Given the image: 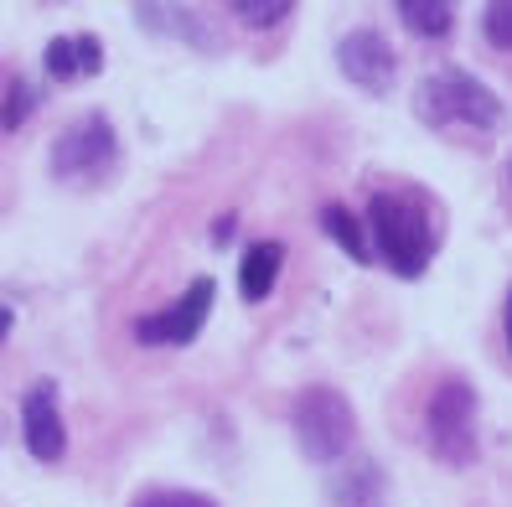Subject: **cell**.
I'll return each mask as SVG.
<instances>
[{
    "instance_id": "cell-1",
    "label": "cell",
    "mask_w": 512,
    "mask_h": 507,
    "mask_svg": "<svg viewBox=\"0 0 512 507\" xmlns=\"http://www.w3.org/2000/svg\"><path fill=\"white\" fill-rule=\"evenodd\" d=\"M368 228H373V254L404 280H419L435 259V223L419 192L378 187L368 197Z\"/></svg>"
},
{
    "instance_id": "cell-2",
    "label": "cell",
    "mask_w": 512,
    "mask_h": 507,
    "mask_svg": "<svg viewBox=\"0 0 512 507\" xmlns=\"http://www.w3.org/2000/svg\"><path fill=\"white\" fill-rule=\"evenodd\" d=\"M414 109L425 125H466V130H497L502 125V99L461 68L430 73L414 94Z\"/></svg>"
},
{
    "instance_id": "cell-3",
    "label": "cell",
    "mask_w": 512,
    "mask_h": 507,
    "mask_svg": "<svg viewBox=\"0 0 512 507\" xmlns=\"http://www.w3.org/2000/svg\"><path fill=\"white\" fill-rule=\"evenodd\" d=\"M119 161V135L104 114H83L52 140V176L68 187H99Z\"/></svg>"
},
{
    "instance_id": "cell-4",
    "label": "cell",
    "mask_w": 512,
    "mask_h": 507,
    "mask_svg": "<svg viewBox=\"0 0 512 507\" xmlns=\"http://www.w3.org/2000/svg\"><path fill=\"white\" fill-rule=\"evenodd\" d=\"M425 435L430 451L445 466H471L476 461V394L466 378H440L425 404Z\"/></svg>"
},
{
    "instance_id": "cell-5",
    "label": "cell",
    "mask_w": 512,
    "mask_h": 507,
    "mask_svg": "<svg viewBox=\"0 0 512 507\" xmlns=\"http://www.w3.org/2000/svg\"><path fill=\"white\" fill-rule=\"evenodd\" d=\"M352 404L337 389H306L295 399V440L311 461H337L342 451H352Z\"/></svg>"
},
{
    "instance_id": "cell-6",
    "label": "cell",
    "mask_w": 512,
    "mask_h": 507,
    "mask_svg": "<svg viewBox=\"0 0 512 507\" xmlns=\"http://www.w3.org/2000/svg\"><path fill=\"white\" fill-rule=\"evenodd\" d=\"M213 280H192L176 301L166 306V311H150V316H140L135 321V342H145V347H187V342H197V332L207 326V316H213Z\"/></svg>"
},
{
    "instance_id": "cell-7",
    "label": "cell",
    "mask_w": 512,
    "mask_h": 507,
    "mask_svg": "<svg viewBox=\"0 0 512 507\" xmlns=\"http://www.w3.org/2000/svg\"><path fill=\"white\" fill-rule=\"evenodd\" d=\"M21 440L37 461H57L68 451V430H63V409H57V383L52 378L26 389V399H21Z\"/></svg>"
},
{
    "instance_id": "cell-8",
    "label": "cell",
    "mask_w": 512,
    "mask_h": 507,
    "mask_svg": "<svg viewBox=\"0 0 512 507\" xmlns=\"http://www.w3.org/2000/svg\"><path fill=\"white\" fill-rule=\"evenodd\" d=\"M337 68L357 88H368V94H388V83H394V73H399V57H394V47H388V37L352 32L337 47Z\"/></svg>"
},
{
    "instance_id": "cell-9",
    "label": "cell",
    "mask_w": 512,
    "mask_h": 507,
    "mask_svg": "<svg viewBox=\"0 0 512 507\" xmlns=\"http://www.w3.org/2000/svg\"><path fill=\"white\" fill-rule=\"evenodd\" d=\"M42 68H47L52 78H94V73L104 68V47H99L94 32L57 37V42H47V52H42Z\"/></svg>"
},
{
    "instance_id": "cell-10",
    "label": "cell",
    "mask_w": 512,
    "mask_h": 507,
    "mask_svg": "<svg viewBox=\"0 0 512 507\" xmlns=\"http://www.w3.org/2000/svg\"><path fill=\"white\" fill-rule=\"evenodd\" d=\"M280 264H285V244H275V238H264V244H254L244 254V264H238V290H244V301H264V295L275 290Z\"/></svg>"
},
{
    "instance_id": "cell-11",
    "label": "cell",
    "mask_w": 512,
    "mask_h": 507,
    "mask_svg": "<svg viewBox=\"0 0 512 507\" xmlns=\"http://www.w3.org/2000/svg\"><path fill=\"white\" fill-rule=\"evenodd\" d=\"M321 228L342 244V254H352L357 264H368L373 259V244H368V233H363V223H357V213L352 207H342V202H331V207H321Z\"/></svg>"
},
{
    "instance_id": "cell-12",
    "label": "cell",
    "mask_w": 512,
    "mask_h": 507,
    "mask_svg": "<svg viewBox=\"0 0 512 507\" xmlns=\"http://www.w3.org/2000/svg\"><path fill=\"white\" fill-rule=\"evenodd\" d=\"M399 21L409 26L414 37H425V42H440V37H450V26H456V6H440V0H404L399 6Z\"/></svg>"
},
{
    "instance_id": "cell-13",
    "label": "cell",
    "mask_w": 512,
    "mask_h": 507,
    "mask_svg": "<svg viewBox=\"0 0 512 507\" xmlns=\"http://www.w3.org/2000/svg\"><path fill=\"white\" fill-rule=\"evenodd\" d=\"M233 16L244 26H259V32H275L280 21H290V6L285 0H264V6L259 0H233Z\"/></svg>"
},
{
    "instance_id": "cell-14",
    "label": "cell",
    "mask_w": 512,
    "mask_h": 507,
    "mask_svg": "<svg viewBox=\"0 0 512 507\" xmlns=\"http://www.w3.org/2000/svg\"><path fill=\"white\" fill-rule=\"evenodd\" d=\"M481 26H487V42L512 52V0H502V6H487L481 11Z\"/></svg>"
},
{
    "instance_id": "cell-15",
    "label": "cell",
    "mask_w": 512,
    "mask_h": 507,
    "mask_svg": "<svg viewBox=\"0 0 512 507\" xmlns=\"http://www.w3.org/2000/svg\"><path fill=\"white\" fill-rule=\"evenodd\" d=\"M37 109V88H26L21 78L11 83V94H6V104H0V125L6 130H16L21 125V114H32Z\"/></svg>"
},
{
    "instance_id": "cell-16",
    "label": "cell",
    "mask_w": 512,
    "mask_h": 507,
    "mask_svg": "<svg viewBox=\"0 0 512 507\" xmlns=\"http://www.w3.org/2000/svg\"><path fill=\"white\" fill-rule=\"evenodd\" d=\"M135 507H218V502H207L202 492H145Z\"/></svg>"
},
{
    "instance_id": "cell-17",
    "label": "cell",
    "mask_w": 512,
    "mask_h": 507,
    "mask_svg": "<svg viewBox=\"0 0 512 507\" xmlns=\"http://www.w3.org/2000/svg\"><path fill=\"white\" fill-rule=\"evenodd\" d=\"M11 321H16V311H11V306H0V342H6V332H11Z\"/></svg>"
},
{
    "instance_id": "cell-18",
    "label": "cell",
    "mask_w": 512,
    "mask_h": 507,
    "mask_svg": "<svg viewBox=\"0 0 512 507\" xmlns=\"http://www.w3.org/2000/svg\"><path fill=\"white\" fill-rule=\"evenodd\" d=\"M502 332H507V347H512V295H507V316H502Z\"/></svg>"
}]
</instances>
